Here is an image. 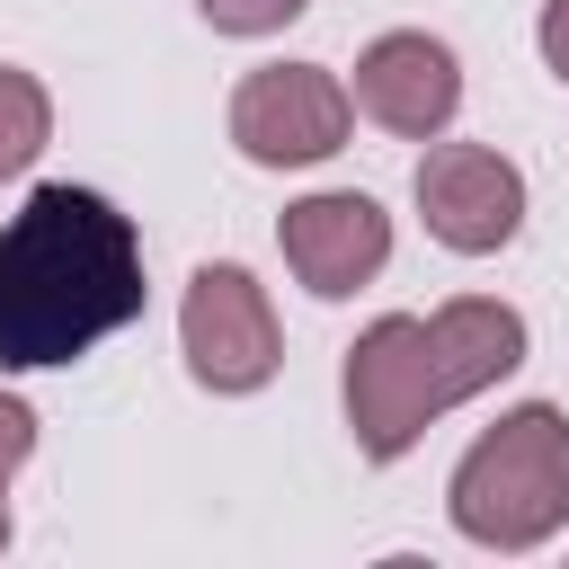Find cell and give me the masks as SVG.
Instances as JSON below:
<instances>
[{
  "label": "cell",
  "instance_id": "9",
  "mask_svg": "<svg viewBox=\"0 0 569 569\" xmlns=\"http://www.w3.org/2000/svg\"><path fill=\"white\" fill-rule=\"evenodd\" d=\"M44 133H53V98H44V80L18 71V62H0V178L36 169Z\"/></svg>",
  "mask_w": 569,
  "mask_h": 569
},
{
  "label": "cell",
  "instance_id": "4",
  "mask_svg": "<svg viewBox=\"0 0 569 569\" xmlns=\"http://www.w3.org/2000/svg\"><path fill=\"white\" fill-rule=\"evenodd\" d=\"M347 124H356V98L320 62H258L231 89V142L258 169H311V160H329V151H347Z\"/></svg>",
  "mask_w": 569,
  "mask_h": 569
},
{
  "label": "cell",
  "instance_id": "11",
  "mask_svg": "<svg viewBox=\"0 0 569 569\" xmlns=\"http://www.w3.org/2000/svg\"><path fill=\"white\" fill-rule=\"evenodd\" d=\"M36 453V409L18 400V391H0V489H9V471Z\"/></svg>",
  "mask_w": 569,
  "mask_h": 569
},
{
  "label": "cell",
  "instance_id": "1",
  "mask_svg": "<svg viewBox=\"0 0 569 569\" xmlns=\"http://www.w3.org/2000/svg\"><path fill=\"white\" fill-rule=\"evenodd\" d=\"M142 240L89 187H36L0 231V365H71L142 320Z\"/></svg>",
  "mask_w": 569,
  "mask_h": 569
},
{
  "label": "cell",
  "instance_id": "13",
  "mask_svg": "<svg viewBox=\"0 0 569 569\" xmlns=\"http://www.w3.org/2000/svg\"><path fill=\"white\" fill-rule=\"evenodd\" d=\"M0 551H9V489H0Z\"/></svg>",
  "mask_w": 569,
  "mask_h": 569
},
{
  "label": "cell",
  "instance_id": "5",
  "mask_svg": "<svg viewBox=\"0 0 569 569\" xmlns=\"http://www.w3.org/2000/svg\"><path fill=\"white\" fill-rule=\"evenodd\" d=\"M178 347H187V373L204 391H258L276 382L284 365V338H276V311H267V284L249 267H196L187 276V302H178Z\"/></svg>",
  "mask_w": 569,
  "mask_h": 569
},
{
  "label": "cell",
  "instance_id": "10",
  "mask_svg": "<svg viewBox=\"0 0 569 569\" xmlns=\"http://www.w3.org/2000/svg\"><path fill=\"white\" fill-rule=\"evenodd\" d=\"M204 9V27H222V36H276V27H293L311 0H196Z\"/></svg>",
  "mask_w": 569,
  "mask_h": 569
},
{
  "label": "cell",
  "instance_id": "2",
  "mask_svg": "<svg viewBox=\"0 0 569 569\" xmlns=\"http://www.w3.org/2000/svg\"><path fill=\"white\" fill-rule=\"evenodd\" d=\"M525 365V320L489 293H453L445 311H382L347 347V427L365 462H400L453 400L489 391L498 373Z\"/></svg>",
  "mask_w": 569,
  "mask_h": 569
},
{
  "label": "cell",
  "instance_id": "3",
  "mask_svg": "<svg viewBox=\"0 0 569 569\" xmlns=\"http://www.w3.org/2000/svg\"><path fill=\"white\" fill-rule=\"evenodd\" d=\"M445 516L480 551H533L569 525V418L551 400L507 409L445 480Z\"/></svg>",
  "mask_w": 569,
  "mask_h": 569
},
{
  "label": "cell",
  "instance_id": "8",
  "mask_svg": "<svg viewBox=\"0 0 569 569\" xmlns=\"http://www.w3.org/2000/svg\"><path fill=\"white\" fill-rule=\"evenodd\" d=\"M276 240H284V267H293L320 302H347L356 284L382 276V258H391V213H382L373 196H356V187H329V196L284 204Z\"/></svg>",
  "mask_w": 569,
  "mask_h": 569
},
{
  "label": "cell",
  "instance_id": "12",
  "mask_svg": "<svg viewBox=\"0 0 569 569\" xmlns=\"http://www.w3.org/2000/svg\"><path fill=\"white\" fill-rule=\"evenodd\" d=\"M542 62H551V80L569 89V0H542Z\"/></svg>",
  "mask_w": 569,
  "mask_h": 569
},
{
  "label": "cell",
  "instance_id": "6",
  "mask_svg": "<svg viewBox=\"0 0 569 569\" xmlns=\"http://www.w3.org/2000/svg\"><path fill=\"white\" fill-rule=\"evenodd\" d=\"M418 213H427V231H436L445 249L489 258V249H507L516 222H525V178H516V160L489 151V142H436V151L418 160Z\"/></svg>",
  "mask_w": 569,
  "mask_h": 569
},
{
  "label": "cell",
  "instance_id": "7",
  "mask_svg": "<svg viewBox=\"0 0 569 569\" xmlns=\"http://www.w3.org/2000/svg\"><path fill=\"white\" fill-rule=\"evenodd\" d=\"M356 116H373L382 133H400V142H436L445 124H453V107H462V62L436 44V36H418V27H391V36H373L365 53H356Z\"/></svg>",
  "mask_w": 569,
  "mask_h": 569
}]
</instances>
